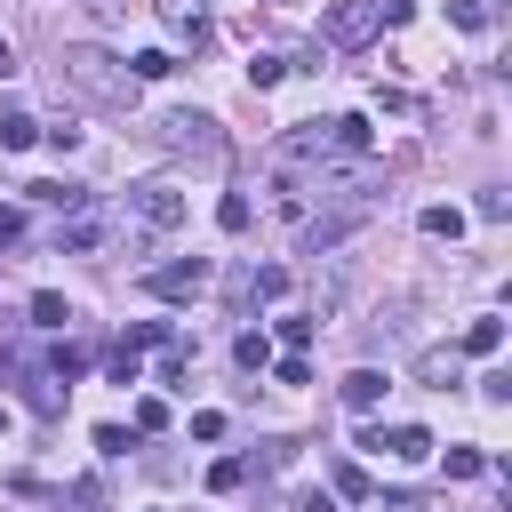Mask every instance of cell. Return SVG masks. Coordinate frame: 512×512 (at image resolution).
Listing matches in <instances>:
<instances>
[{"mask_svg":"<svg viewBox=\"0 0 512 512\" xmlns=\"http://www.w3.org/2000/svg\"><path fill=\"white\" fill-rule=\"evenodd\" d=\"M488 472V456H472V448H448V480H480Z\"/></svg>","mask_w":512,"mask_h":512,"instance_id":"obj_25","label":"cell"},{"mask_svg":"<svg viewBox=\"0 0 512 512\" xmlns=\"http://www.w3.org/2000/svg\"><path fill=\"white\" fill-rule=\"evenodd\" d=\"M376 24H384L376 0H328V8H320V40H328V48H368Z\"/></svg>","mask_w":512,"mask_h":512,"instance_id":"obj_3","label":"cell"},{"mask_svg":"<svg viewBox=\"0 0 512 512\" xmlns=\"http://www.w3.org/2000/svg\"><path fill=\"white\" fill-rule=\"evenodd\" d=\"M48 376H56V384H80V376H88V352H72V344H56V360H48Z\"/></svg>","mask_w":512,"mask_h":512,"instance_id":"obj_17","label":"cell"},{"mask_svg":"<svg viewBox=\"0 0 512 512\" xmlns=\"http://www.w3.org/2000/svg\"><path fill=\"white\" fill-rule=\"evenodd\" d=\"M152 136H160L168 152H192V160H224V128H216L208 112H160V120H152Z\"/></svg>","mask_w":512,"mask_h":512,"instance_id":"obj_2","label":"cell"},{"mask_svg":"<svg viewBox=\"0 0 512 512\" xmlns=\"http://www.w3.org/2000/svg\"><path fill=\"white\" fill-rule=\"evenodd\" d=\"M296 512H336V504H328V496L312 488V496H296Z\"/></svg>","mask_w":512,"mask_h":512,"instance_id":"obj_31","label":"cell"},{"mask_svg":"<svg viewBox=\"0 0 512 512\" xmlns=\"http://www.w3.org/2000/svg\"><path fill=\"white\" fill-rule=\"evenodd\" d=\"M240 480H248V464H240V456H224V464H208V488H216V496H232Z\"/></svg>","mask_w":512,"mask_h":512,"instance_id":"obj_22","label":"cell"},{"mask_svg":"<svg viewBox=\"0 0 512 512\" xmlns=\"http://www.w3.org/2000/svg\"><path fill=\"white\" fill-rule=\"evenodd\" d=\"M128 216H136L144 232H176V224H184V192H176V184H136V192H128Z\"/></svg>","mask_w":512,"mask_h":512,"instance_id":"obj_4","label":"cell"},{"mask_svg":"<svg viewBox=\"0 0 512 512\" xmlns=\"http://www.w3.org/2000/svg\"><path fill=\"white\" fill-rule=\"evenodd\" d=\"M32 136H40V120H24V112H8V120H0V144H8V152H24Z\"/></svg>","mask_w":512,"mask_h":512,"instance_id":"obj_18","label":"cell"},{"mask_svg":"<svg viewBox=\"0 0 512 512\" xmlns=\"http://www.w3.org/2000/svg\"><path fill=\"white\" fill-rule=\"evenodd\" d=\"M136 72H128V56H104V48H64L56 56V96H80V104H96V112H136Z\"/></svg>","mask_w":512,"mask_h":512,"instance_id":"obj_1","label":"cell"},{"mask_svg":"<svg viewBox=\"0 0 512 512\" xmlns=\"http://www.w3.org/2000/svg\"><path fill=\"white\" fill-rule=\"evenodd\" d=\"M496 344H504V320H472V328H464V344H456V352H472V360H488V352H496Z\"/></svg>","mask_w":512,"mask_h":512,"instance_id":"obj_12","label":"cell"},{"mask_svg":"<svg viewBox=\"0 0 512 512\" xmlns=\"http://www.w3.org/2000/svg\"><path fill=\"white\" fill-rule=\"evenodd\" d=\"M448 16H456L464 32H488V8H480V0H448Z\"/></svg>","mask_w":512,"mask_h":512,"instance_id":"obj_26","label":"cell"},{"mask_svg":"<svg viewBox=\"0 0 512 512\" xmlns=\"http://www.w3.org/2000/svg\"><path fill=\"white\" fill-rule=\"evenodd\" d=\"M328 144H336L344 160H368V144H376V128H368V112H336V120H328Z\"/></svg>","mask_w":512,"mask_h":512,"instance_id":"obj_7","label":"cell"},{"mask_svg":"<svg viewBox=\"0 0 512 512\" xmlns=\"http://www.w3.org/2000/svg\"><path fill=\"white\" fill-rule=\"evenodd\" d=\"M248 296H288V272H280V264H256V272H248Z\"/></svg>","mask_w":512,"mask_h":512,"instance_id":"obj_20","label":"cell"},{"mask_svg":"<svg viewBox=\"0 0 512 512\" xmlns=\"http://www.w3.org/2000/svg\"><path fill=\"white\" fill-rule=\"evenodd\" d=\"M56 248H96V224H88V216H72V224H56Z\"/></svg>","mask_w":512,"mask_h":512,"instance_id":"obj_23","label":"cell"},{"mask_svg":"<svg viewBox=\"0 0 512 512\" xmlns=\"http://www.w3.org/2000/svg\"><path fill=\"white\" fill-rule=\"evenodd\" d=\"M360 224H368V208H328V216H304V224H296V248H304V256H320V248L352 240Z\"/></svg>","mask_w":512,"mask_h":512,"instance_id":"obj_5","label":"cell"},{"mask_svg":"<svg viewBox=\"0 0 512 512\" xmlns=\"http://www.w3.org/2000/svg\"><path fill=\"white\" fill-rule=\"evenodd\" d=\"M416 376H424V384H456V352H424Z\"/></svg>","mask_w":512,"mask_h":512,"instance_id":"obj_21","label":"cell"},{"mask_svg":"<svg viewBox=\"0 0 512 512\" xmlns=\"http://www.w3.org/2000/svg\"><path fill=\"white\" fill-rule=\"evenodd\" d=\"M8 72H16V48H8V40H0V80H8Z\"/></svg>","mask_w":512,"mask_h":512,"instance_id":"obj_32","label":"cell"},{"mask_svg":"<svg viewBox=\"0 0 512 512\" xmlns=\"http://www.w3.org/2000/svg\"><path fill=\"white\" fill-rule=\"evenodd\" d=\"M376 456H400V464H424V456H432V432H424V424H392V432H376Z\"/></svg>","mask_w":512,"mask_h":512,"instance_id":"obj_8","label":"cell"},{"mask_svg":"<svg viewBox=\"0 0 512 512\" xmlns=\"http://www.w3.org/2000/svg\"><path fill=\"white\" fill-rule=\"evenodd\" d=\"M384 392H392V384H384L376 368H352V376H344V408H360V416H368V408H384Z\"/></svg>","mask_w":512,"mask_h":512,"instance_id":"obj_10","label":"cell"},{"mask_svg":"<svg viewBox=\"0 0 512 512\" xmlns=\"http://www.w3.org/2000/svg\"><path fill=\"white\" fill-rule=\"evenodd\" d=\"M0 432H8V408H0Z\"/></svg>","mask_w":512,"mask_h":512,"instance_id":"obj_33","label":"cell"},{"mask_svg":"<svg viewBox=\"0 0 512 512\" xmlns=\"http://www.w3.org/2000/svg\"><path fill=\"white\" fill-rule=\"evenodd\" d=\"M232 352H240V368H272V344H264V336H256V328H248V336H240V344H232Z\"/></svg>","mask_w":512,"mask_h":512,"instance_id":"obj_24","label":"cell"},{"mask_svg":"<svg viewBox=\"0 0 512 512\" xmlns=\"http://www.w3.org/2000/svg\"><path fill=\"white\" fill-rule=\"evenodd\" d=\"M136 352H144V344H136V336H128V344H112V352H104V368H112V384H144V360H136Z\"/></svg>","mask_w":512,"mask_h":512,"instance_id":"obj_11","label":"cell"},{"mask_svg":"<svg viewBox=\"0 0 512 512\" xmlns=\"http://www.w3.org/2000/svg\"><path fill=\"white\" fill-rule=\"evenodd\" d=\"M248 216H256V208H248L240 192H224V200H216V224H224V232H248Z\"/></svg>","mask_w":512,"mask_h":512,"instance_id":"obj_19","label":"cell"},{"mask_svg":"<svg viewBox=\"0 0 512 512\" xmlns=\"http://www.w3.org/2000/svg\"><path fill=\"white\" fill-rule=\"evenodd\" d=\"M64 320H72V304H64V296H48V288H40V296H32V328H64Z\"/></svg>","mask_w":512,"mask_h":512,"instance_id":"obj_16","label":"cell"},{"mask_svg":"<svg viewBox=\"0 0 512 512\" xmlns=\"http://www.w3.org/2000/svg\"><path fill=\"white\" fill-rule=\"evenodd\" d=\"M8 240H24V208H0V248Z\"/></svg>","mask_w":512,"mask_h":512,"instance_id":"obj_30","label":"cell"},{"mask_svg":"<svg viewBox=\"0 0 512 512\" xmlns=\"http://www.w3.org/2000/svg\"><path fill=\"white\" fill-rule=\"evenodd\" d=\"M336 496H368V472L360 464H336Z\"/></svg>","mask_w":512,"mask_h":512,"instance_id":"obj_29","label":"cell"},{"mask_svg":"<svg viewBox=\"0 0 512 512\" xmlns=\"http://www.w3.org/2000/svg\"><path fill=\"white\" fill-rule=\"evenodd\" d=\"M272 376H280V384H312V360H304V352H288V360H280Z\"/></svg>","mask_w":512,"mask_h":512,"instance_id":"obj_28","label":"cell"},{"mask_svg":"<svg viewBox=\"0 0 512 512\" xmlns=\"http://www.w3.org/2000/svg\"><path fill=\"white\" fill-rule=\"evenodd\" d=\"M128 72H136V80H168V72H176V56H168V48H136V56H128Z\"/></svg>","mask_w":512,"mask_h":512,"instance_id":"obj_13","label":"cell"},{"mask_svg":"<svg viewBox=\"0 0 512 512\" xmlns=\"http://www.w3.org/2000/svg\"><path fill=\"white\" fill-rule=\"evenodd\" d=\"M424 232H432V240H456V232H464V208L432 200V208H424Z\"/></svg>","mask_w":512,"mask_h":512,"instance_id":"obj_15","label":"cell"},{"mask_svg":"<svg viewBox=\"0 0 512 512\" xmlns=\"http://www.w3.org/2000/svg\"><path fill=\"white\" fill-rule=\"evenodd\" d=\"M32 200H48V208H64V216H72L88 192H80V184H64V176H48V184H32Z\"/></svg>","mask_w":512,"mask_h":512,"instance_id":"obj_14","label":"cell"},{"mask_svg":"<svg viewBox=\"0 0 512 512\" xmlns=\"http://www.w3.org/2000/svg\"><path fill=\"white\" fill-rule=\"evenodd\" d=\"M280 72H288V64H280V56H256V64H248V88H272V80H280Z\"/></svg>","mask_w":512,"mask_h":512,"instance_id":"obj_27","label":"cell"},{"mask_svg":"<svg viewBox=\"0 0 512 512\" xmlns=\"http://www.w3.org/2000/svg\"><path fill=\"white\" fill-rule=\"evenodd\" d=\"M160 24L200 48V40H208V0H160Z\"/></svg>","mask_w":512,"mask_h":512,"instance_id":"obj_9","label":"cell"},{"mask_svg":"<svg viewBox=\"0 0 512 512\" xmlns=\"http://www.w3.org/2000/svg\"><path fill=\"white\" fill-rule=\"evenodd\" d=\"M144 288H152V296H168V304H184V296H200V288H208V264H200V256L160 264V272H144Z\"/></svg>","mask_w":512,"mask_h":512,"instance_id":"obj_6","label":"cell"}]
</instances>
